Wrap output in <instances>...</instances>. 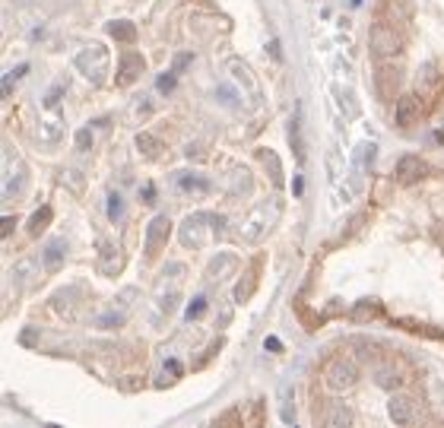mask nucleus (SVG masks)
Here are the masks:
<instances>
[{
	"instance_id": "1",
	"label": "nucleus",
	"mask_w": 444,
	"mask_h": 428,
	"mask_svg": "<svg viewBox=\"0 0 444 428\" xmlns=\"http://www.w3.org/2000/svg\"><path fill=\"white\" fill-rule=\"evenodd\" d=\"M368 48H372V54L378 60H387L394 57V54L400 51V32L397 26L387 19V23H374L372 32H368Z\"/></svg>"
},
{
	"instance_id": "2",
	"label": "nucleus",
	"mask_w": 444,
	"mask_h": 428,
	"mask_svg": "<svg viewBox=\"0 0 444 428\" xmlns=\"http://www.w3.org/2000/svg\"><path fill=\"white\" fill-rule=\"evenodd\" d=\"M359 380V365L346 356H337L333 362H327L324 368V384L330 390H350V387Z\"/></svg>"
},
{
	"instance_id": "3",
	"label": "nucleus",
	"mask_w": 444,
	"mask_h": 428,
	"mask_svg": "<svg viewBox=\"0 0 444 428\" xmlns=\"http://www.w3.org/2000/svg\"><path fill=\"white\" fill-rule=\"evenodd\" d=\"M168 235H172V219L166 213H159L153 222L146 226V238H143V248H146L149 257H156L162 248L168 244Z\"/></svg>"
},
{
	"instance_id": "4",
	"label": "nucleus",
	"mask_w": 444,
	"mask_h": 428,
	"mask_svg": "<svg viewBox=\"0 0 444 428\" xmlns=\"http://www.w3.org/2000/svg\"><path fill=\"white\" fill-rule=\"evenodd\" d=\"M426 162L419 159V155H403L397 162V168H394V178H397V185L409 187V185H419L422 178H426Z\"/></svg>"
},
{
	"instance_id": "5",
	"label": "nucleus",
	"mask_w": 444,
	"mask_h": 428,
	"mask_svg": "<svg viewBox=\"0 0 444 428\" xmlns=\"http://www.w3.org/2000/svg\"><path fill=\"white\" fill-rule=\"evenodd\" d=\"M400 79H403V73H400L397 64H381L378 77H374V89H378L381 99H394V95H397Z\"/></svg>"
},
{
	"instance_id": "6",
	"label": "nucleus",
	"mask_w": 444,
	"mask_h": 428,
	"mask_svg": "<svg viewBox=\"0 0 444 428\" xmlns=\"http://www.w3.org/2000/svg\"><path fill=\"white\" fill-rule=\"evenodd\" d=\"M422 114V105L416 95H400L397 105H394V121H397V127H413L416 121H419Z\"/></svg>"
},
{
	"instance_id": "7",
	"label": "nucleus",
	"mask_w": 444,
	"mask_h": 428,
	"mask_svg": "<svg viewBox=\"0 0 444 428\" xmlns=\"http://www.w3.org/2000/svg\"><path fill=\"white\" fill-rule=\"evenodd\" d=\"M143 73V57L136 51H124L118 60V86H131Z\"/></svg>"
},
{
	"instance_id": "8",
	"label": "nucleus",
	"mask_w": 444,
	"mask_h": 428,
	"mask_svg": "<svg viewBox=\"0 0 444 428\" xmlns=\"http://www.w3.org/2000/svg\"><path fill=\"white\" fill-rule=\"evenodd\" d=\"M64 257H67V241L64 238H51V241L45 244V251H42V267L48 270V273H58L60 263H64Z\"/></svg>"
},
{
	"instance_id": "9",
	"label": "nucleus",
	"mask_w": 444,
	"mask_h": 428,
	"mask_svg": "<svg viewBox=\"0 0 444 428\" xmlns=\"http://www.w3.org/2000/svg\"><path fill=\"white\" fill-rule=\"evenodd\" d=\"M372 375H374V384L384 387V390H397V387L403 384V371L391 362H378L372 368Z\"/></svg>"
},
{
	"instance_id": "10",
	"label": "nucleus",
	"mask_w": 444,
	"mask_h": 428,
	"mask_svg": "<svg viewBox=\"0 0 444 428\" xmlns=\"http://www.w3.org/2000/svg\"><path fill=\"white\" fill-rule=\"evenodd\" d=\"M279 419L286 425H296V387L289 380L279 384Z\"/></svg>"
},
{
	"instance_id": "11",
	"label": "nucleus",
	"mask_w": 444,
	"mask_h": 428,
	"mask_svg": "<svg viewBox=\"0 0 444 428\" xmlns=\"http://www.w3.org/2000/svg\"><path fill=\"white\" fill-rule=\"evenodd\" d=\"M387 410H391V419H394L397 425H409V422H413V416H416L413 400L403 397V393H394L391 403H387Z\"/></svg>"
},
{
	"instance_id": "12",
	"label": "nucleus",
	"mask_w": 444,
	"mask_h": 428,
	"mask_svg": "<svg viewBox=\"0 0 444 428\" xmlns=\"http://www.w3.org/2000/svg\"><path fill=\"white\" fill-rule=\"evenodd\" d=\"M384 13H387L391 23L406 26L409 19H413V13H416V4L413 0H384Z\"/></svg>"
},
{
	"instance_id": "13",
	"label": "nucleus",
	"mask_w": 444,
	"mask_h": 428,
	"mask_svg": "<svg viewBox=\"0 0 444 428\" xmlns=\"http://www.w3.org/2000/svg\"><path fill=\"white\" fill-rule=\"evenodd\" d=\"M124 267V254L121 248H112V244H102V254H99V270L105 276H118V270Z\"/></svg>"
},
{
	"instance_id": "14",
	"label": "nucleus",
	"mask_w": 444,
	"mask_h": 428,
	"mask_svg": "<svg viewBox=\"0 0 444 428\" xmlns=\"http://www.w3.org/2000/svg\"><path fill=\"white\" fill-rule=\"evenodd\" d=\"M381 302L378 298H362V302H355V308H352V321H359V324H365V321H374V317H381Z\"/></svg>"
},
{
	"instance_id": "15",
	"label": "nucleus",
	"mask_w": 444,
	"mask_h": 428,
	"mask_svg": "<svg viewBox=\"0 0 444 428\" xmlns=\"http://www.w3.org/2000/svg\"><path fill=\"white\" fill-rule=\"evenodd\" d=\"M207 219V216H188V222H184V229H181V241H184V248H190V244H194V248H200L203 244V238H200V222Z\"/></svg>"
},
{
	"instance_id": "16",
	"label": "nucleus",
	"mask_w": 444,
	"mask_h": 428,
	"mask_svg": "<svg viewBox=\"0 0 444 428\" xmlns=\"http://www.w3.org/2000/svg\"><path fill=\"white\" fill-rule=\"evenodd\" d=\"M108 35L124 42V45H134L136 42V26L127 23V19H114V23H108Z\"/></svg>"
},
{
	"instance_id": "17",
	"label": "nucleus",
	"mask_w": 444,
	"mask_h": 428,
	"mask_svg": "<svg viewBox=\"0 0 444 428\" xmlns=\"http://www.w3.org/2000/svg\"><path fill=\"white\" fill-rule=\"evenodd\" d=\"M178 187L188 190V194H210V181L200 175H178Z\"/></svg>"
},
{
	"instance_id": "18",
	"label": "nucleus",
	"mask_w": 444,
	"mask_h": 428,
	"mask_svg": "<svg viewBox=\"0 0 444 428\" xmlns=\"http://www.w3.org/2000/svg\"><path fill=\"white\" fill-rule=\"evenodd\" d=\"M254 289H257V270H248L235 285V302H248L254 295Z\"/></svg>"
},
{
	"instance_id": "19",
	"label": "nucleus",
	"mask_w": 444,
	"mask_h": 428,
	"mask_svg": "<svg viewBox=\"0 0 444 428\" xmlns=\"http://www.w3.org/2000/svg\"><path fill=\"white\" fill-rule=\"evenodd\" d=\"M136 149H140L146 159H156L159 155V149H162V143L153 137V133H136Z\"/></svg>"
},
{
	"instance_id": "20",
	"label": "nucleus",
	"mask_w": 444,
	"mask_h": 428,
	"mask_svg": "<svg viewBox=\"0 0 444 428\" xmlns=\"http://www.w3.org/2000/svg\"><path fill=\"white\" fill-rule=\"evenodd\" d=\"M350 422H352V416H350V410H346V406H333V410L324 416V425L327 428H343V425H350Z\"/></svg>"
},
{
	"instance_id": "21",
	"label": "nucleus",
	"mask_w": 444,
	"mask_h": 428,
	"mask_svg": "<svg viewBox=\"0 0 444 428\" xmlns=\"http://www.w3.org/2000/svg\"><path fill=\"white\" fill-rule=\"evenodd\" d=\"M48 222H51V207L36 209L29 219V235H42V229H48Z\"/></svg>"
},
{
	"instance_id": "22",
	"label": "nucleus",
	"mask_w": 444,
	"mask_h": 428,
	"mask_svg": "<svg viewBox=\"0 0 444 428\" xmlns=\"http://www.w3.org/2000/svg\"><path fill=\"white\" fill-rule=\"evenodd\" d=\"M289 140H292V149H296L298 162H305V140H302V124L292 121V131H289Z\"/></svg>"
},
{
	"instance_id": "23",
	"label": "nucleus",
	"mask_w": 444,
	"mask_h": 428,
	"mask_svg": "<svg viewBox=\"0 0 444 428\" xmlns=\"http://www.w3.org/2000/svg\"><path fill=\"white\" fill-rule=\"evenodd\" d=\"M232 70H235V77H238V83H244L251 92H257V83H254V77H251V70L242 64V60H232Z\"/></svg>"
},
{
	"instance_id": "24",
	"label": "nucleus",
	"mask_w": 444,
	"mask_h": 428,
	"mask_svg": "<svg viewBox=\"0 0 444 428\" xmlns=\"http://www.w3.org/2000/svg\"><path fill=\"white\" fill-rule=\"evenodd\" d=\"M118 390H124V393L143 390V378H140V375H124V378H118Z\"/></svg>"
},
{
	"instance_id": "25",
	"label": "nucleus",
	"mask_w": 444,
	"mask_h": 428,
	"mask_svg": "<svg viewBox=\"0 0 444 428\" xmlns=\"http://www.w3.org/2000/svg\"><path fill=\"white\" fill-rule=\"evenodd\" d=\"M121 216H124V200H121V194H112L108 197V219L118 222Z\"/></svg>"
},
{
	"instance_id": "26",
	"label": "nucleus",
	"mask_w": 444,
	"mask_h": 428,
	"mask_svg": "<svg viewBox=\"0 0 444 428\" xmlns=\"http://www.w3.org/2000/svg\"><path fill=\"white\" fill-rule=\"evenodd\" d=\"M264 155V162H266V168H270V178H273V185H283V175H279V159L273 153H261Z\"/></svg>"
},
{
	"instance_id": "27",
	"label": "nucleus",
	"mask_w": 444,
	"mask_h": 428,
	"mask_svg": "<svg viewBox=\"0 0 444 428\" xmlns=\"http://www.w3.org/2000/svg\"><path fill=\"white\" fill-rule=\"evenodd\" d=\"M23 181H26V175H23V168H19V175H10V178H6V197H13V194H19V190H23Z\"/></svg>"
},
{
	"instance_id": "28",
	"label": "nucleus",
	"mask_w": 444,
	"mask_h": 428,
	"mask_svg": "<svg viewBox=\"0 0 444 428\" xmlns=\"http://www.w3.org/2000/svg\"><path fill=\"white\" fill-rule=\"evenodd\" d=\"M190 64H194V54H175V60H172V70H175V73H184Z\"/></svg>"
},
{
	"instance_id": "29",
	"label": "nucleus",
	"mask_w": 444,
	"mask_h": 428,
	"mask_svg": "<svg viewBox=\"0 0 444 428\" xmlns=\"http://www.w3.org/2000/svg\"><path fill=\"white\" fill-rule=\"evenodd\" d=\"M203 311H207V298H194V302H190V308H188V321H194V317H200Z\"/></svg>"
},
{
	"instance_id": "30",
	"label": "nucleus",
	"mask_w": 444,
	"mask_h": 428,
	"mask_svg": "<svg viewBox=\"0 0 444 428\" xmlns=\"http://www.w3.org/2000/svg\"><path fill=\"white\" fill-rule=\"evenodd\" d=\"M64 181H67V185H70L73 190H77V194L83 190V175H80V172H64Z\"/></svg>"
},
{
	"instance_id": "31",
	"label": "nucleus",
	"mask_w": 444,
	"mask_h": 428,
	"mask_svg": "<svg viewBox=\"0 0 444 428\" xmlns=\"http://www.w3.org/2000/svg\"><path fill=\"white\" fill-rule=\"evenodd\" d=\"M229 422H242L238 410H229V412H222V416H216V419H213V425H229Z\"/></svg>"
},
{
	"instance_id": "32",
	"label": "nucleus",
	"mask_w": 444,
	"mask_h": 428,
	"mask_svg": "<svg viewBox=\"0 0 444 428\" xmlns=\"http://www.w3.org/2000/svg\"><path fill=\"white\" fill-rule=\"evenodd\" d=\"M175 77H178L175 70H168L166 77H159V92H172L175 89Z\"/></svg>"
},
{
	"instance_id": "33",
	"label": "nucleus",
	"mask_w": 444,
	"mask_h": 428,
	"mask_svg": "<svg viewBox=\"0 0 444 428\" xmlns=\"http://www.w3.org/2000/svg\"><path fill=\"white\" fill-rule=\"evenodd\" d=\"M19 343H23V346H36V343H38V330L26 327L23 333H19Z\"/></svg>"
},
{
	"instance_id": "34",
	"label": "nucleus",
	"mask_w": 444,
	"mask_h": 428,
	"mask_svg": "<svg viewBox=\"0 0 444 428\" xmlns=\"http://www.w3.org/2000/svg\"><path fill=\"white\" fill-rule=\"evenodd\" d=\"M89 146H92V131H80L77 133V149H83V153H86Z\"/></svg>"
},
{
	"instance_id": "35",
	"label": "nucleus",
	"mask_w": 444,
	"mask_h": 428,
	"mask_svg": "<svg viewBox=\"0 0 444 428\" xmlns=\"http://www.w3.org/2000/svg\"><path fill=\"white\" fill-rule=\"evenodd\" d=\"M121 321H124V314H118V311H112V314H105V317H102V327H114V324H118V327H121Z\"/></svg>"
},
{
	"instance_id": "36",
	"label": "nucleus",
	"mask_w": 444,
	"mask_h": 428,
	"mask_svg": "<svg viewBox=\"0 0 444 428\" xmlns=\"http://www.w3.org/2000/svg\"><path fill=\"white\" fill-rule=\"evenodd\" d=\"M13 229H16V219H13V216H4V222H0V235L10 238V235H13Z\"/></svg>"
},
{
	"instance_id": "37",
	"label": "nucleus",
	"mask_w": 444,
	"mask_h": 428,
	"mask_svg": "<svg viewBox=\"0 0 444 428\" xmlns=\"http://www.w3.org/2000/svg\"><path fill=\"white\" fill-rule=\"evenodd\" d=\"M140 197H143V203H156V187L153 185H146L140 190Z\"/></svg>"
},
{
	"instance_id": "38",
	"label": "nucleus",
	"mask_w": 444,
	"mask_h": 428,
	"mask_svg": "<svg viewBox=\"0 0 444 428\" xmlns=\"http://www.w3.org/2000/svg\"><path fill=\"white\" fill-rule=\"evenodd\" d=\"M220 95H222V101H225V105H235V92H232L229 86H220Z\"/></svg>"
},
{
	"instance_id": "39",
	"label": "nucleus",
	"mask_w": 444,
	"mask_h": 428,
	"mask_svg": "<svg viewBox=\"0 0 444 428\" xmlns=\"http://www.w3.org/2000/svg\"><path fill=\"white\" fill-rule=\"evenodd\" d=\"M266 352H279V349H283V343H279V339L276 336H266Z\"/></svg>"
},
{
	"instance_id": "40",
	"label": "nucleus",
	"mask_w": 444,
	"mask_h": 428,
	"mask_svg": "<svg viewBox=\"0 0 444 428\" xmlns=\"http://www.w3.org/2000/svg\"><path fill=\"white\" fill-rule=\"evenodd\" d=\"M166 371H168V375H181V365L172 358V362H166Z\"/></svg>"
}]
</instances>
